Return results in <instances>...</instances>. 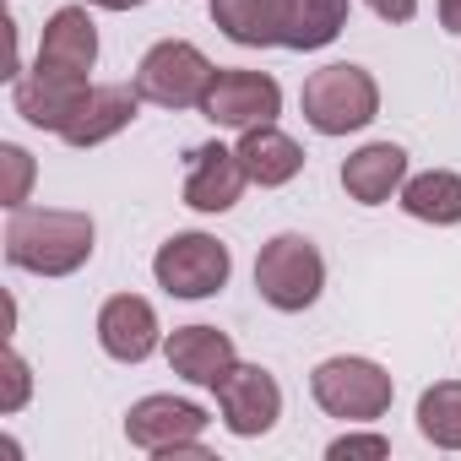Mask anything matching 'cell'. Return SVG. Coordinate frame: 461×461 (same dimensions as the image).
Instances as JSON below:
<instances>
[{"mask_svg":"<svg viewBox=\"0 0 461 461\" xmlns=\"http://www.w3.org/2000/svg\"><path fill=\"white\" fill-rule=\"evenodd\" d=\"M0 375H6V391H0V412H23V402H28V391H33V375H28V364H23L17 348H6V358H0Z\"/></svg>","mask_w":461,"mask_h":461,"instance_id":"obj_23","label":"cell"},{"mask_svg":"<svg viewBox=\"0 0 461 461\" xmlns=\"http://www.w3.org/2000/svg\"><path fill=\"white\" fill-rule=\"evenodd\" d=\"M326 456L331 461H380V456H391V439L385 434H342V439H331Z\"/></svg>","mask_w":461,"mask_h":461,"instance_id":"obj_24","label":"cell"},{"mask_svg":"<svg viewBox=\"0 0 461 461\" xmlns=\"http://www.w3.org/2000/svg\"><path fill=\"white\" fill-rule=\"evenodd\" d=\"M212 60L185 44V39H163L141 55L136 66V93L141 104H158V109H201L206 87H212Z\"/></svg>","mask_w":461,"mask_h":461,"instance_id":"obj_4","label":"cell"},{"mask_svg":"<svg viewBox=\"0 0 461 461\" xmlns=\"http://www.w3.org/2000/svg\"><path fill=\"white\" fill-rule=\"evenodd\" d=\"M342 28H348V0H288L283 6L288 50H326Z\"/></svg>","mask_w":461,"mask_h":461,"instance_id":"obj_20","label":"cell"},{"mask_svg":"<svg viewBox=\"0 0 461 461\" xmlns=\"http://www.w3.org/2000/svg\"><path fill=\"white\" fill-rule=\"evenodd\" d=\"M228 272H234V256L212 234H174L152 261L158 288L174 299H212V294H222Z\"/></svg>","mask_w":461,"mask_h":461,"instance_id":"obj_6","label":"cell"},{"mask_svg":"<svg viewBox=\"0 0 461 461\" xmlns=\"http://www.w3.org/2000/svg\"><path fill=\"white\" fill-rule=\"evenodd\" d=\"M402 212L418 217V222H434V228L461 222V174H450V168L412 174L402 185Z\"/></svg>","mask_w":461,"mask_h":461,"instance_id":"obj_19","label":"cell"},{"mask_svg":"<svg viewBox=\"0 0 461 461\" xmlns=\"http://www.w3.org/2000/svg\"><path fill=\"white\" fill-rule=\"evenodd\" d=\"M326 288V261L321 250L304 240V234H277L272 245H261L256 256V294L283 310V315H299L321 299Z\"/></svg>","mask_w":461,"mask_h":461,"instance_id":"obj_3","label":"cell"},{"mask_svg":"<svg viewBox=\"0 0 461 461\" xmlns=\"http://www.w3.org/2000/svg\"><path fill=\"white\" fill-rule=\"evenodd\" d=\"M87 6H104V12H131V6H147V0H87Z\"/></svg>","mask_w":461,"mask_h":461,"instance_id":"obj_27","label":"cell"},{"mask_svg":"<svg viewBox=\"0 0 461 461\" xmlns=\"http://www.w3.org/2000/svg\"><path fill=\"white\" fill-rule=\"evenodd\" d=\"M39 60L44 66H66V71H93V60H98V28H93V17L82 6L55 12L50 28H44Z\"/></svg>","mask_w":461,"mask_h":461,"instance_id":"obj_18","label":"cell"},{"mask_svg":"<svg viewBox=\"0 0 461 461\" xmlns=\"http://www.w3.org/2000/svg\"><path fill=\"white\" fill-rule=\"evenodd\" d=\"M217 407H222L228 434L256 439V434H267L283 418V391H277V380L261 364H234L228 380L217 385Z\"/></svg>","mask_w":461,"mask_h":461,"instance_id":"obj_9","label":"cell"},{"mask_svg":"<svg viewBox=\"0 0 461 461\" xmlns=\"http://www.w3.org/2000/svg\"><path fill=\"white\" fill-rule=\"evenodd\" d=\"M87 71H66V66H33L28 77H17V93H12V104H17V114L28 120V125H39V131H66L71 120H77V109L87 104Z\"/></svg>","mask_w":461,"mask_h":461,"instance_id":"obj_8","label":"cell"},{"mask_svg":"<svg viewBox=\"0 0 461 461\" xmlns=\"http://www.w3.org/2000/svg\"><path fill=\"white\" fill-rule=\"evenodd\" d=\"M6 261L33 277H71L93 261V217L55 206H17L6 222Z\"/></svg>","mask_w":461,"mask_h":461,"instance_id":"obj_1","label":"cell"},{"mask_svg":"<svg viewBox=\"0 0 461 461\" xmlns=\"http://www.w3.org/2000/svg\"><path fill=\"white\" fill-rule=\"evenodd\" d=\"M364 6H369L380 23H412V17H418V0H364Z\"/></svg>","mask_w":461,"mask_h":461,"instance_id":"obj_25","label":"cell"},{"mask_svg":"<svg viewBox=\"0 0 461 461\" xmlns=\"http://www.w3.org/2000/svg\"><path fill=\"white\" fill-rule=\"evenodd\" d=\"M136 104H141L136 87H120V82L93 87L87 104L77 109V120L60 131V141H66V147H98V141H109V136H120V131L136 120Z\"/></svg>","mask_w":461,"mask_h":461,"instance_id":"obj_15","label":"cell"},{"mask_svg":"<svg viewBox=\"0 0 461 461\" xmlns=\"http://www.w3.org/2000/svg\"><path fill=\"white\" fill-rule=\"evenodd\" d=\"M402 185H407V152H402L396 141H369V147H358V152L342 163V190H348L358 206H380V201H391Z\"/></svg>","mask_w":461,"mask_h":461,"instance_id":"obj_14","label":"cell"},{"mask_svg":"<svg viewBox=\"0 0 461 461\" xmlns=\"http://www.w3.org/2000/svg\"><path fill=\"white\" fill-rule=\"evenodd\" d=\"M250 174L240 163L234 147H222V141H206L190 152V168H185V206L195 212H228L240 195H245Z\"/></svg>","mask_w":461,"mask_h":461,"instance_id":"obj_11","label":"cell"},{"mask_svg":"<svg viewBox=\"0 0 461 461\" xmlns=\"http://www.w3.org/2000/svg\"><path fill=\"white\" fill-rule=\"evenodd\" d=\"M299 104H304V120L321 136H348V131H364L380 114V87H375V77L364 66L342 60V66H321L304 82Z\"/></svg>","mask_w":461,"mask_h":461,"instance_id":"obj_2","label":"cell"},{"mask_svg":"<svg viewBox=\"0 0 461 461\" xmlns=\"http://www.w3.org/2000/svg\"><path fill=\"white\" fill-rule=\"evenodd\" d=\"M439 23H445V33L461 39V0H439Z\"/></svg>","mask_w":461,"mask_h":461,"instance_id":"obj_26","label":"cell"},{"mask_svg":"<svg viewBox=\"0 0 461 461\" xmlns=\"http://www.w3.org/2000/svg\"><path fill=\"white\" fill-rule=\"evenodd\" d=\"M240 163H245V174L261 185V190H277V185H288V179H299V168H304V147L294 141V136H283L277 125H250V131H240Z\"/></svg>","mask_w":461,"mask_h":461,"instance_id":"obj_16","label":"cell"},{"mask_svg":"<svg viewBox=\"0 0 461 461\" xmlns=\"http://www.w3.org/2000/svg\"><path fill=\"white\" fill-rule=\"evenodd\" d=\"M283 6L288 0H212V23L222 39H234L245 50L283 44Z\"/></svg>","mask_w":461,"mask_h":461,"instance_id":"obj_17","label":"cell"},{"mask_svg":"<svg viewBox=\"0 0 461 461\" xmlns=\"http://www.w3.org/2000/svg\"><path fill=\"white\" fill-rule=\"evenodd\" d=\"M98 342H104V353L120 358V364L152 358V348H158V315H152V304L136 299V294H114V299L98 310Z\"/></svg>","mask_w":461,"mask_h":461,"instance_id":"obj_13","label":"cell"},{"mask_svg":"<svg viewBox=\"0 0 461 461\" xmlns=\"http://www.w3.org/2000/svg\"><path fill=\"white\" fill-rule=\"evenodd\" d=\"M418 429L439 450H461V380H439L418 396Z\"/></svg>","mask_w":461,"mask_h":461,"instance_id":"obj_21","label":"cell"},{"mask_svg":"<svg viewBox=\"0 0 461 461\" xmlns=\"http://www.w3.org/2000/svg\"><path fill=\"white\" fill-rule=\"evenodd\" d=\"M163 353H168V369H174L179 380L201 385V391H217V385L228 380V369L240 364L228 331H217V326H179Z\"/></svg>","mask_w":461,"mask_h":461,"instance_id":"obj_12","label":"cell"},{"mask_svg":"<svg viewBox=\"0 0 461 461\" xmlns=\"http://www.w3.org/2000/svg\"><path fill=\"white\" fill-rule=\"evenodd\" d=\"M310 391L321 402V412L331 418H348V423H369V418H385L391 412V375L375 364V358H326L315 375H310Z\"/></svg>","mask_w":461,"mask_h":461,"instance_id":"obj_5","label":"cell"},{"mask_svg":"<svg viewBox=\"0 0 461 461\" xmlns=\"http://www.w3.org/2000/svg\"><path fill=\"white\" fill-rule=\"evenodd\" d=\"M0 168H6V185H0V201H6L12 212L28 201V190H33V158H28V147H17V141H6L0 147Z\"/></svg>","mask_w":461,"mask_h":461,"instance_id":"obj_22","label":"cell"},{"mask_svg":"<svg viewBox=\"0 0 461 461\" xmlns=\"http://www.w3.org/2000/svg\"><path fill=\"white\" fill-rule=\"evenodd\" d=\"M283 109V87L267 77V71H217L206 98H201V114L222 131H250V125H272Z\"/></svg>","mask_w":461,"mask_h":461,"instance_id":"obj_7","label":"cell"},{"mask_svg":"<svg viewBox=\"0 0 461 461\" xmlns=\"http://www.w3.org/2000/svg\"><path fill=\"white\" fill-rule=\"evenodd\" d=\"M201 429H206V412L195 402H179V396H141L125 412V439L136 450H152V456H168L174 445L201 439Z\"/></svg>","mask_w":461,"mask_h":461,"instance_id":"obj_10","label":"cell"}]
</instances>
